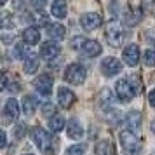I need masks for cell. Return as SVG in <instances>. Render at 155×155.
<instances>
[{
  "instance_id": "obj_1",
  "label": "cell",
  "mask_w": 155,
  "mask_h": 155,
  "mask_svg": "<svg viewBox=\"0 0 155 155\" xmlns=\"http://www.w3.org/2000/svg\"><path fill=\"white\" fill-rule=\"evenodd\" d=\"M31 138L35 141V145L40 148V152L45 155H56V148H58V140L49 134L45 129L42 127H33L31 129Z\"/></svg>"
},
{
  "instance_id": "obj_2",
  "label": "cell",
  "mask_w": 155,
  "mask_h": 155,
  "mask_svg": "<svg viewBox=\"0 0 155 155\" xmlns=\"http://www.w3.org/2000/svg\"><path fill=\"white\" fill-rule=\"evenodd\" d=\"M120 145L127 155H140L141 152V140L136 136V133H131V131L120 133Z\"/></svg>"
},
{
  "instance_id": "obj_3",
  "label": "cell",
  "mask_w": 155,
  "mask_h": 155,
  "mask_svg": "<svg viewBox=\"0 0 155 155\" xmlns=\"http://www.w3.org/2000/svg\"><path fill=\"white\" fill-rule=\"evenodd\" d=\"M105 37L112 47H119L122 44V40H124V28H122V25L117 21L108 23L105 28Z\"/></svg>"
},
{
  "instance_id": "obj_4",
  "label": "cell",
  "mask_w": 155,
  "mask_h": 155,
  "mask_svg": "<svg viewBox=\"0 0 155 155\" xmlns=\"http://www.w3.org/2000/svg\"><path fill=\"white\" fill-rule=\"evenodd\" d=\"M85 75H87V71H85V68L82 66V64L78 63H73L70 64L66 70H64V80L66 82H70V84H82L85 80Z\"/></svg>"
},
{
  "instance_id": "obj_5",
  "label": "cell",
  "mask_w": 155,
  "mask_h": 155,
  "mask_svg": "<svg viewBox=\"0 0 155 155\" xmlns=\"http://www.w3.org/2000/svg\"><path fill=\"white\" fill-rule=\"evenodd\" d=\"M115 94H117V98H119L120 101L129 103V101L134 98L136 89L131 85V82H129L127 78H120V80H117V85H115Z\"/></svg>"
},
{
  "instance_id": "obj_6",
  "label": "cell",
  "mask_w": 155,
  "mask_h": 155,
  "mask_svg": "<svg viewBox=\"0 0 155 155\" xmlns=\"http://www.w3.org/2000/svg\"><path fill=\"white\" fill-rule=\"evenodd\" d=\"M101 23H103V19H101V16L98 12H84V14L80 16V25L87 31H92V30L99 28Z\"/></svg>"
},
{
  "instance_id": "obj_7",
  "label": "cell",
  "mask_w": 155,
  "mask_h": 155,
  "mask_svg": "<svg viewBox=\"0 0 155 155\" xmlns=\"http://www.w3.org/2000/svg\"><path fill=\"white\" fill-rule=\"evenodd\" d=\"M140 47L136 44H129L124 47V52H122V59L127 66H136L140 63Z\"/></svg>"
},
{
  "instance_id": "obj_8",
  "label": "cell",
  "mask_w": 155,
  "mask_h": 155,
  "mask_svg": "<svg viewBox=\"0 0 155 155\" xmlns=\"http://www.w3.org/2000/svg\"><path fill=\"white\" fill-rule=\"evenodd\" d=\"M101 71L106 77H113V75H117V73L122 71V63L117 58H105L101 61Z\"/></svg>"
},
{
  "instance_id": "obj_9",
  "label": "cell",
  "mask_w": 155,
  "mask_h": 155,
  "mask_svg": "<svg viewBox=\"0 0 155 155\" xmlns=\"http://www.w3.org/2000/svg\"><path fill=\"white\" fill-rule=\"evenodd\" d=\"M33 85H35V89L42 96H49L52 92V77L47 75V73H44V75H40V77H37L33 80Z\"/></svg>"
},
{
  "instance_id": "obj_10",
  "label": "cell",
  "mask_w": 155,
  "mask_h": 155,
  "mask_svg": "<svg viewBox=\"0 0 155 155\" xmlns=\"http://www.w3.org/2000/svg\"><path fill=\"white\" fill-rule=\"evenodd\" d=\"M141 120H143L141 113L138 112V110H131V112L126 115V119H124V124L129 127L127 131H131V133H136V131H140V127H141Z\"/></svg>"
},
{
  "instance_id": "obj_11",
  "label": "cell",
  "mask_w": 155,
  "mask_h": 155,
  "mask_svg": "<svg viewBox=\"0 0 155 155\" xmlns=\"http://www.w3.org/2000/svg\"><path fill=\"white\" fill-rule=\"evenodd\" d=\"M4 117H5L7 122H14V120L19 117V105H18L16 98L7 99V103L4 106Z\"/></svg>"
},
{
  "instance_id": "obj_12",
  "label": "cell",
  "mask_w": 155,
  "mask_h": 155,
  "mask_svg": "<svg viewBox=\"0 0 155 155\" xmlns=\"http://www.w3.org/2000/svg\"><path fill=\"white\" fill-rule=\"evenodd\" d=\"M40 54H42V58H45V59H51V58H56V56L61 54V47H59V44H56L54 40H47V42L42 44Z\"/></svg>"
},
{
  "instance_id": "obj_13",
  "label": "cell",
  "mask_w": 155,
  "mask_h": 155,
  "mask_svg": "<svg viewBox=\"0 0 155 155\" xmlns=\"http://www.w3.org/2000/svg\"><path fill=\"white\" fill-rule=\"evenodd\" d=\"M58 101L63 108H70L75 101V94L68 89V87H59L58 89Z\"/></svg>"
},
{
  "instance_id": "obj_14",
  "label": "cell",
  "mask_w": 155,
  "mask_h": 155,
  "mask_svg": "<svg viewBox=\"0 0 155 155\" xmlns=\"http://www.w3.org/2000/svg\"><path fill=\"white\" fill-rule=\"evenodd\" d=\"M66 133H68V138L70 140H80L82 134H84V129L78 124L77 119H70V122L66 124Z\"/></svg>"
},
{
  "instance_id": "obj_15",
  "label": "cell",
  "mask_w": 155,
  "mask_h": 155,
  "mask_svg": "<svg viewBox=\"0 0 155 155\" xmlns=\"http://www.w3.org/2000/svg\"><path fill=\"white\" fill-rule=\"evenodd\" d=\"M23 40H25L26 45H35V44H38V40H40V31H38V28H35V26L25 28V31H23Z\"/></svg>"
},
{
  "instance_id": "obj_16",
  "label": "cell",
  "mask_w": 155,
  "mask_h": 155,
  "mask_svg": "<svg viewBox=\"0 0 155 155\" xmlns=\"http://www.w3.org/2000/svg\"><path fill=\"white\" fill-rule=\"evenodd\" d=\"M80 51H82L87 58H94V56H98V54H101V45H99V42H96V40H85Z\"/></svg>"
},
{
  "instance_id": "obj_17",
  "label": "cell",
  "mask_w": 155,
  "mask_h": 155,
  "mask_svg": "<svg viewBox=\"0 0 155 155\" xmlns=\"http://www.w3.org/2000/svg\"><path fill=\"white\" fill-rule=\"evenodd\" d=\"M66 12H68V7H66V2L64 0H54L52 5H51V14L58 18V19H63L66 18Z\"/></svg>"
},
{
  "instance_id": "obj_18",
  "label": "cell",
  "mask_w": 155,
  "mask_h": 155,
  "mask_svg": "<svg viewBox=\"0 0 155 155\" xmlns=\"http://www.w3.org/2000/svg\"><path fill=\"white\" fill-rule=\"evenodd\" d=\"M38 64H40L38 56H37V54H33V52H28V54H26V58H25V71H26L28 75H31V73H35V71H37Z\"/></svg>"
},
{
  "instance_id": "obj_19",
  "label": "cell",
  "mask_w": 155,
  "mask_h": 155,
  "mask_svg": "<svg viewBox=\"0 0 155 155\" xmlns=\"http://www.w3.org/2000/svg\"><path fill=\"white\" fill-rule=\"evenodd\" d=\"M64 33H66V30H64L63 25H47V35L52 38V40H63L64 38Z\"/></svg>"
},
{
  "instance_id": "obj_20",
  "label": "cell",
  "mask_w": 155,
  "mask_h": 155,
  "mask_svg": "<svg viewBox=\"0 0 155 155\" xmlns=\"http://www.w3.org/2000/svg\"><path fill=\"white\" fill-rule=\"evenodd\" d=\"M96 155H113V147L108 140H101L96 143Z\"/></svg>"
},
{
  "instance_id": "obj_21",
  "label": "cell",
  "mask_w": 155,
  "mask_h": 155,
  "mask_svg": "<svg viewBox=\"0 0 155 155\" xmlns=\"http://www.w3.org/2000/svg\"><path fill=\"white\" fill-rule=\"evenodd\" d=\"M0 28L2 30H12L14 28V18H12V14L7 12V11L0 12Z\"/></svg>"
},
{
  "instance_id": "obj_22",
  "label": "cell",
  "mask_w": 155,
  "mask_h": 155,
  "mask_svg": "<svg viewBox=\"0 0 155 155\" xmlns=\"http://www.w3.org/2000/svg\"><path fill=\"white\" fill-rule=\"evenodd\" d=\"M64 127V119L63 115H52L49 119V129L52 133H59V131H63Z\"/></svg>"
},
{
  "instance_id": "obj_23",
  "label": "cell",
  "mask_w": 155,
  "mask_h": 155,
  "mask_svg": "<svg viewBox=\"0 0 155 155\" xmlns=\"http://www.w3.org/2000/svg\"><path fill=\"white\" fill-rule=\"evenodd\" d=\"M35 106H37V99L33 96H26V98L23 99V112L26 113V115H31V113L35 112Z\"/></svg>"
},
{
  "instance_id": "obj_24",
  "label": "cell",
  "mask_w": 155,
  "mask_h": 155,
  "mask_svg": "<svg viewBox=\"0 0 155 155\" xmlns=\"http://www.w3.org/2000/svg\"><path fill=\"white\" fill-rule=\"evenodd\" d=\"M26 54H28L26 44H18V45L14 47V51H12V58H16V59H19V58H26Z\"/></svg>"
},
{
  "instance_id": "obj_25",
  "label": "cell",
  "mask_w": 155,
  "mask_h": 155,
  "mask_svg": "<svg viewBox=\"0 0 155 155\" xmlns=\"http://www.w3.org/2000/svg\"><path fill=\"white\" fill-rule=\"evenodd\" d=\"M145 64L147 66H155V49H148L145 51Z\"/></svg>"
},
{
  "instance_id": "obj_26",
  "label": "cell",
  "mask_w": 155,
  "mask_h": 155,
  "mask_svg": "<svg viewBox=\"0 0 155 155\" xmlns=\"http://www.w3.org/2000/svg\"><path fill=\"white\" fill-rule=\"evenodd\" d=\"M87 40L85 37H80V35H77V37H73V40L70 42V47L71 49H77V51H80L82 49V45H84V42Z\"/></svg>"
},
{
  "instance_id": "obj_27",
  "label": "cell",
  "mask_w": 155,
  "mask_h": 155,
  "mask_svg": "<svg viewBox=\"0 0 155 155\" xmlns=\"http://www.w3.org/2000/svg\"><path fill=\"white\" fill-rule=\"evenodd\" d=\"M82 153H84V147L82 145H73V147H70L66 150L64 155H82Z\"/></svg>"
},
{
  "instance_id": "obj_28",
  "label": "cell",
  "mask_w": 155,
  "mask_h": 155,
  "mask_svg": "<svg viewBox=\"0 0 155 155\" xmlns=\"http://www.w3.org/2000/svg\"><path fill=\"white\" fill-rule=\"evenodd\" d=\"M52 113H54V105H51V103L42 105V115H52Z\"/></svg>"
},
{
  "instance_id": "obj_29",
  "label": "cell",
  "mask_w": 155,
  "mask_h": 155,
  "mask_svg": "<svg viewBox=\"0 0 155 155\" xmlns=\"http://www.w3.org/2000/svg\"><path fill=\"white\" fill-rule=\"evenodd\" d=\"M25 129H26V126L25 124H18V127L14 129V136L19 140V138H23V133H25Z\"/></svg>"
},
{
  "instance_id": "obj_30",
  "label": "cell",
  "mask_w": 155,
  "mask_h": 155,
  "mask_svg": "<svg viewBox=\"0 0 155 155\" xmlns=\"http://www.w3.org/2000/svg\"><path fill=\"white\" fill-rule=\"evenodd\" d=\"M14 38H16V33H9V35L7 33H2V42L4 44H11Z\"/></svg>"
},
{
  "instance_id": "obj_31",
  "label": "cell",
  "mask_w": 155,
  "mask_h": 155,
  "mask_svg": "<svg viewBox=\"0 0 155 155\" xmlns=\"http://www.w3.org/2000/svg\"><path fill=\"white\" fill-rule=\"evenodd\" d=\"M5 85H7V77H5L4 71H0V91L5 89Z\"/></svg>"
},
{
  "instance_id": "obj_32",
  "label": "cell",
  "mask_w": 155,
  "mask_h": 155,
  "mask_svg": "<svg viewBox=\"0 0 155 155\" xmlns=\"http://www.w3.org/2000/svg\"><path fill=\"white\" fill-rule=\"evenodd\" d=\"M45 2H47V0H33L31 4H33V7H35V9H38V11H40V9H44Z\"/></svg>"
},
{
  "instance_id": "obj_33",
  "label": "cell",
  "mask_w": 155,
  "mask_h": 155,
  "mask_svg": "<svg viewBox=\"0 0 155 155\" xmlns=\"http://www.w3.org/2000/svg\"><path fill=\"white\" fill-rule=\"evenodd\" d=\"M7 145V136H5V133L0 129V148H4Z\"/></svg>"
},
{
  "instance_id": "obj_34",
  "label": "cell",
  "mask_w": 155,
  "mask_h": 155,
  "mask_svg": "<svg viewBox=\"0 0 155 155\" xmlns=\"http://www.w3.org/2000/svg\"><path fill=\"white\" fill-rule=\"evenodd\" d=\"M148 101H150V105L152 106H155V89L150 91V94H148Z\"/></svg>"
},
{
  "instance_id": "obj_35",
  "label": "cell",
  "mask_w": 155,
  "mask_h": 155,
  "mask_svg": "<svg viewBox=\"0 0 155 155\" xmlns=\"http://www.w3.org/2000/svg\"><path fill=\"white\" fill-rule=\"evenodd\" d=\"M152 131L155 133V119H153V122H152Z\"/></svg>"
},
{
  "instance_id": "obj_36",
  "label": "cell",
  "mask_w": 155,
  "mask_h": 155,
  "mask_svg": "<svg viewBox=\"0 0 155 155\" xmlns=\"http://www.w3.org/2000/svg\"><path fill=\"white\" fill-rule=\"evenodd\" d=\"M5 2H7V0H0V7H2V5H5Z\"/></svg>"
},
{
  "instance_id": "obj_37",
  "label": "cell",
  "mask_w": 155,
  "mask_h": 155,
  "mask_svg": "<svg viewBox=\"0 0 155 155\" xmlns=\"http://www.w3.org/2000/svg\"><path fill=\"white\" fill-rule=\"evenodd\" d=\"M25 155H33V153H25Z\"/></svg>"
}]
</instances>
